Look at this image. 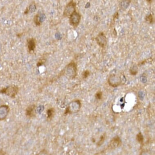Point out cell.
I'll use <instances>...</instances> for the list:
<instances>
[{"mask_svg": "<svg viewBox=\"0 0 155 155\" xmlns=\"http://www.w3.org/2000/svg\"><path fill=\"white\" fill-rule=\"evenodd\" d=\"M36 107L35 105H32L29 106L26 109V115L29 117H32L35 115Z\"/></svg>", "mask_w": 155, "mask_h": 155, "instance_id": "obj_10", "label": "cell"}, {"mask_svg": "<svg viewBox=\"0 0 155 155\" xmlns=\"http://www.w3.org/2000/svg\"><path fill=\"white\" fill-rule=\"evenodd\" d=\"M137 67H135L134 66L133 67V68H131L130 69V74L132 76H135L138 73V69Z\"/></svg>", "mask_w": 155, "mask_h": 155, "instance_id": "obj_17", "label": "cell"}, {"mask_svg": "<svg viewBox=\"0 0 155 155\" xmlns=\"http://www.w3.org/2000/svg\"><path fill=\"white\" fill-rule=\"evenodd\" d=\"M95 40L97 45L102 48H104L108 43L107 38L103 32L99 33L95 38Z\"/></svg>", "mask_w": 155, "mask_h": 155, "instance_id": "obj_6", "label": "cell"}, {"mask_svg": "<svg viewBox=\"0 0 155 155\" xmlns=\"http://www.w3.org/2000/svg\"><path fill=\"white\" fill-rule=\"evenodd\" d=\"M90 74V71L89 70H84L82 73V77L83 79H85L87 78Z\"/></svg>", "mask_w": 155, "mask_h": 155, "instance_id": "obj_16", "label": "cell"}, {"mask_svg": "<svg viewBox=\"0 0 155 155\" xmlns=\"http://www.w3.org/2000/svg\"><path fill=\"white\" fill-rule=\"evenodd\" d=\"M27 49L29 53H34L36 47V41L35 38H28L27 40Z\"/></svg>", "mask_w": 155, "mask_h": 155, "instance_id": "obj_7", "label": "cell"}, {"mask_svg": "<svg viewBox=\"0 0 155 155\" xmlns=\"http://www.w3.org/2000/svg\"><path fill=\"white\" fill-rule=\"evenodd\" d=\"M69 23L74 28H77L81 20V15L76 11L70 17Z\"/></svg>", "mask_w": 155, "mask_h": 155, "instance_id": "obj_5", "label": "cell"}, {"mask_svg": "<svg viewBox=\"0 0 155 155\" xmlns=\"http://www.w3.org/2000/svg\"><path fill=\"white\" fill-rule=\"evenodd\" d=\"M76 3L74 1H71L68 3L63 12L64 17H70L76 10Z\"/></svg>", "mask_w": 155, "mask_h": 155, "instance_id": "obj_4", "label": "cell"}, {"mask_svg": "<svg viewBox=\"0 0 155 155\" xmlns=\"http://www.w3.org/2000/svg\"><path fill=\"white\" fill-rule=\"evenodd\" d=\"M121 139L119 137L116 136L113 138L110 143L109 146L113 148L118 147L121 145Z\"/></svg>", "mask_w": 155, "mask_h": 155, "instance_id": "obj_9", "label": "cell"}, {"mask_svg": "<svg viewBox=\"0 0 155 155\" xmlns=\"http://www.w3.org/2000/svg\"><path fill=\"white\" fill-rule=\"evenodd\" d=\"M64 74L71 79L74 78L78 73L77 65L72 61L68 64L64 69Z\"/></svg>", "mask_w": 155, "mask_h": 155, "instance_id": "obj_1", "label": "cell"}, {"mask_svg": "<svg viewBox=\"0 0 155 155\" xmlns=\"http://www.w3.org/2000/svg\"><path fill=\"white\" fill-rule=\"evenodd\" d=\"M40 14L38 13L36 15H35L34 18H33V22H34L36 26H40L41 25V19H40L41 18H40Z\"/></svg>", "mask_w": 155, "mask_h": 155, "instance_id": "obj_12", "label": "cell"}, {"mask_svg": "<svg viewBox=\"0 0 155 155\" xmlns=\"http://www.w3.org/2000/svg\"><path fill=\"white\" fill-rule=\"evenodd\" d=\"M32 9H35V10L36 9V6L35 3H32L29 6V7H27L24 12V14H27L30 13V12H31V13L33 12H34L32 10Z\"/></svg>", "mask_w": 155, "mask_h": 155, "instance_id": "obj_13", "label": "cell"}, {"mask_svg": "<svg viewBox=\"0 0 155 155\" xmlns=\"http://www.w3.org/2000/svg\"><path fill=\"white\" fill-rule=\"evenodd\" d=\"M105 139V136L104 134L103 135H102L101 137V139L99 141L98 143H97V145H98V146H101V145H102V144L104 142Z\"/></svg>", "mask_w": 155, "mask_h": 155, "instance_id": "obj_19", "label": "cell"}, {"mask_svg": "<svg viewBox=\"0 0 155 155\" xmlns=\"http://www.w3.org/2000/svg\"><path fill=\"white\" fill-rule=\"evenodd\" d=\"M122 77L123 76L120 74H111L108 78V83L110 86L113 87H117L122 83Z\"/></svg>", "mask_w": 155, "mask_h": 155, "instance_id": "obj_2", "label": "cell"}, {"mask_svg": "<svg viewBox=\"0 0 155 155\" xmlns=\"http://www.w3.org/2000/svg\"><path fill=\"white\" fill-rule=\"evenodd\" d=\"M95 97L97 100H101L102 97V92L101 91H98L95 94Z\"/></svg>", "mask_w": 155, "mask_h": 155, "instance_id": "obj_18", "label": "cell"}, {"mask_svg": "<svg viewBox=\"0 0 155 155\" xmlns=\"http://www.w3.org/2000/svg\"><path fill=\"white\" fill-rule=\"evenodd\" d=\"M49 155L47 151L46 150H44L43 151H41V152L39 153L38 155Z\"/></svg>", "mask_w": 155, "mask_h": 155, "instance_id": "obj_21", "label": "cell"}, {"mask_svg": "<svg viewBox=\"0 0 155 155\" xmlns=\"http://www.w3.org/2000/svg\"><path fill=\"white\" fill-rule=\"evenodd\" d=\"M10 108L7 105L0 106V121L5 120L9 114Z\"/></svg>", "mask_w": 155, "mask_h": 155, "instance_id": "obj_8", "label": "cell"}, {"mask_svg": "<svg viewBox=\"0 0 155 155\" xmlns=\"http://www.w3.org/2000/svg\"><path fill=\"white\" fill-rule=\"evenodd\" d=\"M136 139L137 140L138 142L140 144H143L144 141V138L141 132H139L137 134L136 137Z\"/></svg>", "mask_w": 155, "mask_h": 155, "instance_id": "obj_15", "label": "cell"}, {"mask_svg": "<svg viewBox=\"0 0 155 155\" xmlns=\"http://www.w3.org/2000/svg\"><path fill=\"white\" fill-rule=\"evenodd\" d=\"M145 21L149 24H153L154 22V19L152 14H150L145 17Z\"/></svg>", "mask_w": 155, "mask_h": 155, "instance_id": "obj_14", "label": "cell"}, {"mask_svg": "<svg viewBox=\"0 0 155 155\" xmlns=\"http://www.w3.org/2000/svg\"><path fill=\"white\" fill-rule=\"evenodd\" d=\"M46 61V60H44V59H41V60H40V61L38 62L37 63V66L40 67L43 64H45V63Z\"/></svg>", "mask_w": 155, "mask_h": 155, "instance_id": "obj_20", "label": "cell"}, {"mask_svg": "<svg viewBox=\"0 0 155 155\" xmlns=\"http://www.w3.org/2000/svg\"><path fill=\"white\" fill-rule=\"evenodd\" d=\"M55 114V110L53 108H51L48 110L47 111V120L50 121L52 120Z\"/></svg>", "mask_w": 155, "mask_h": 155, "instance_id": "obj_11", "label": "cell"}, {"mask_svg": "<svg viewBox=\"0 0 155 155\" xmlns=\"http://www.w3.org/2000/svg\"><path fill=\"white\" fill-rule=\"evenodd\" d=\"M19 87L18 86L11 85L6 87L3 88L0 90V93L5 94L12 98H15L19 91Z\"/></svg>", "mask_w": 155, "mask_h": 155, "instance_id": "obj_3", "label": "cell"}]
</instances>
